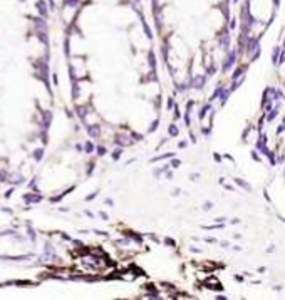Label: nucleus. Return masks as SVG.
Here are the masks:
<instances>
[{
    "label": "nucleus",
    "mask_w": 285,
    "mask_h": 300,
    "mask_svg": "<svg viewBox=\"0 0 285 300\" xmlns=\"http://www.w3.org/2000/svg\"><path fill=\"white\" fill-rule=\"evenodd\" d=\"M170 133H171V134H178V129L175 128V126H171V128H170Z\"/></svg>",
    "instance_id": "f257e3e1"
}]
</instances>
